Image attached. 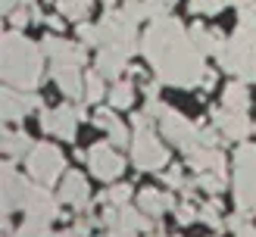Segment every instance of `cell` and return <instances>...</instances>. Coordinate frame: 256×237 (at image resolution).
Returning a JSON list of instances; mask_svg holds the SVG:
<instances>
[{
    "mask_svg": "<svg viewBox=\"0 0 256 237\" xmlns=\"http://www.w3.org/2000/svg\"><path fill=\"white\" fill-rule=\"evenodd\" d=\"M162 181L172 187V191H184L188 187V178H184V172H182V166H172L169 172H162Z\"/></svg>",
    "mask_w": 256,
    "mask_h": 237,
    "instance_id": "d590c367",
    "label": "cell"
},
{
    "mask_svg": "<svg viewBox=\"0 0 256 237\" xmlns=\"http://www.w3.org/2000/svg\"><path fill=\"white\" fill-rule=\"evenodd\" d=\"M238 28L256 31V3H250V6H240V16H238Z\"/></svg>",
    "mask_w": 256,
    "mask_h": 237,
    "instance_id": "8d00e7d4",
    "label": "cell"
},
{
    "mask_svg": "<svg viewBox=\"0 0 256 237\" xmlns=\"http://www.w3.org/2000/svg\"><path fill=\"white\" fill-rule=\"evenodd\" d=\"M54 237H78V234H75V231H56Z\"/></svg>",
    "mask_w": 256,
    "mask_h": 237,
    "instance_id": "c3c4849f",
    "label": "cell"
},
{
    "mask_svg": "<svg viewBox=\"0 0 256 237\" xmlns=\"http://www.w3.org/2000/svg\"><path fill=\"white\" fill-rule=\"evenodd\" d=\"M84 159H88V166H91V175H94V178L106 181V184L119 181V175L125 172V159L119 156V150L112 147V144H94V147L84 153Z\"/></svg>",
    "mask_w": 256,
    "mask_h": 237,
    "instance_id": "8fae6325",
    "label": "cell"
},
{
    "mask_svg": "<svg viewBox=\"0 0 256 237\" xmlns=\"http://www.w3.org/2000/svg\"><path fill=\"white\" fill-rule=\"evenodd\" d=\"M78 41L84 47H100V28L91 22H78Z\"/></svg>",
    "mask_w": 256,
    "mask_h": 237,
    "instance_id": "d6a6232c",
    "label": "cell"
},
{
    "mask_svg": "<svg viewBox=\"0 0 256 237\" xmlns=\"http://www.w3.org/2000/svg\"><path fill=\"white\" fill-rule=\"evenodd\" d=\"M91 6H94V0H56L60 16L75 19V22H84L88 16H91Z\"/></svg>",
    "mask_w": 256,
    "mask_h": 237,
    "instance_id": "d4e9b609",
    "label": "cell"
},
{
    "mask_svg": "<svg viewBox=\"0 0 256 237\" xmlns=\"http://www.w3.org/2000/svg\"><path fill=\"white\" fill-rule=\"evenodd\" d=\"M47 25H50V28H54L56 34L62 31V19H60V16H50V19H47Z\"/></svg>",
    "mask_w": 256,
    "mask_h": 237,
    "instance_id": "ee69618b",
    "label": "cell"
},
{
    "mask_svg": "<svg viewBox=\"0 0 256 237\" xmlns=\"http://www.w3.org/2000/svg\"><path fill=\"white\" fill-rule=\"evenodd\" d=\"M222 106L228 109H247L250 106V91H247V81H228L225 91H222Z\"/></svg>",
    "mask_w": 256,
    "mask_h": 237,
    "instance_id": "cb8c5ba5",
    "label": "cell"
},
{
    "mask_svg": "<svg viewBox=\"0 0 256 237\" xmlns=\"http://www.w3.org/2000/svg\"><path fill=\"white\" fill-rule=\"evenodd\" d=\"M134 103V87L128 84V81H112V87H110V106L112 109H128Z\"/></svg>",
    "mask_w": 256,
    "mask_h": 237,
    "instance_id": "4316f807",
    "label": "cell"
},
{
    "mask_svg": "<svg viewBox=\"0 0 256 237\" xmlns=\"http://www.w3.org/2000/svg\"><path fill=\"white\" fill-rule=\"evenodd\" d=\"M128 69V56L116 53V50H97V72L110 81H119L122 72Z\"/></svg>",
    "mask_w": 256,
    "mask_h": 237,
    "instance_id": "44dd1931",
    "label": "cell"
},
{
    "mask_svg": "<svg viewBox=\"0 0 256 237\" xmlns=\"http://www.w3.org/2000/svg\"><path fill=\"white\" fill-rule=\"evenodd\" d=\"M188 166L194 172H222L225 175V153L216 147H197L194 153H188Z\"/></svg>",
    "mask_w": 256,
    "mask_h": 237,
    "instance_id": "ffe728a7",
    "label": "cell"
},
{
    "mask_svg": "<svg viewBox=\"0 0 256 237\" xmlns=\"http://www.w3.org/2000/svg\"><path fill=\"white\" fill-rule=\"evenodd\" d=\"M212 122H216V128L222 131V137H228V141H247L250 131H253V125L247 119V109H228V106H219V109H212Z\"/></svg>",
    "mask_w": 256,
    "mask_h": 237,
    "instance_id": "4fadbf2b",
    "label": "cell"
},
{
    "mask_svg": "<svg viewBox=\"0 0 256 237\" xmlns=\"http://www.w3.org/2000/svg\"><path fill=\"white\" fill-rule=\"evenodd\" d=\"M12 237H50V219H41V216H28Z\"/></svg>",
    "mask_w": 256,
    "mask_h": 237,
    "instance_id": "83f0119b",
    "label": "cell"
},
{
    "mask_svg": "<svg viewBox=\"0 0 256 237\" xmlns=\"http://www.w3.org/2000/svg\"><path fill=\"white\" fill-rule=\"evenodd\" d=\"M219 66L238 75L240 81H256V31L234 28L225 50L219 53Z\"/></svg>",
    "mask_w": 256,
    "mask_h": 237,
    "instance_id": "5b68a950",
    "label": "cell"
},
{
    "mask_svg": "<svg viewBox=\"0 0 256 237\" xmlns=\"http://www.w3.org/2000/svg\"><path fill=\"white\" fill-rule=\"evenodd\" d=\"M94 125L100 131H106V141L112 144V147H132V131H128V125L116 116V109H97L94 112Z\"/></svg>",
    "mask_w": 256,
    "mask_h": 237,
    "instance_id": "e0dca14e",
    "label": "cell"
},
{
    "mask_svg": "<svg viewBox=\"0 0 256 237\" xmlns=\"http://www.w3.org/2000/svg\"><path fill=\"white\" fill-rule=\"evenodd\" d=\"M28 178L12 166H6L4 162V216H12L16 209H22L25 206V194H28Z\"/></svg>",
    "mask_w": 256,
    "mask_h": 237,
    "instance_id": "5bb4252c",
    "label": "cell"
},
{
    "mask_svg": "<svg viewBox=\"0 0 256 237\" xmlns=\"http://www.w3.org/2000/svg\"><path fill=\"white\" fill-rule=\"evenodd\" d=\"M60 203H66L72 209H88V203H91V187H88L84 175L82 172H66L60 178Z\"/></svg>",
    "mask_w": 256,
    "mask_h": 237,
    "instance_id": "9a60e30c",
    "label": "cell"
},
{
    "mask_svg": "<svg viewBox=\"0 0 256 237\" xmlns=\"http://www.w3.org/2000/svg\"><path fill=\"white\" fill-rule=\"evenodd\" d=\"M38 112H41V128L47 134L60 137V141H72L78 122L84 119V109L82 106H69V103H62L56 109H38Z\"/></svg>",
    "mask_w": 256,
    "mask_h": 237,
    "instance_id": "30bf717a",
    "label": "cell"
},
{
    "mask_svg": "<svg viewBox=\"0 0 256 237\" xmlns=\"http://www.w3.org/2000/svg\"><path fill=\"white\" fill-rule=\"evenodd\" d=\"M44 47L28 41L19 28L4 34V84L34 91L44 78Z\"/></svg>",
    "mask_w": 256,
    "mask_h": 237,
    "instance_id": "7a4b0ae2",
    "label": "cell"
},
{
    "mask_svg": "<svg viewBox=\"0 0 256 237\" xmlns=\"http://www.w3.org/2000/svg\"><path fill=\"white\" fill-rule=\"evenodd\" d=\"M0 109H4V122H22L28 112L44 109V100L32 91H19V87L4 84V103H0Z\"/></svg>",
    "mask_w": 256,
    "mask_h": 237,
    "instance_id": "7c38bea8",
    "label": "cell"
},
{
    "mask_svg": "<svg viewBox=\"0 0 256 237\" xmlns=\"http://www.w3.org/2000/svg\"><path fill=\"white\" fill-rule=\"evenodd\" d=\"M32 137L19 131V128H12V131H4V153L10 159H22V156H28L32 153Z\"/></svg>",
    "mask_w": 256,
    "mask_h": 237,
    "instance_id": "7402d4cb",
    "label": "cell"
},
{
    "mask_svg": "<svg viewBox=\"0 0 256 237\" xmlns=\"http://www.w3.org/2000/svg\"><path fill=\"white\" fill-rule=\"evenodd\" d=\"M228 3H234V6L240 9V6H250V3H256V0H228Z\"/></svg>",
    "mask_w": 256,
    "mask_h": 237,
    "instance_id": "7dc6e473",
    "label": "cell"
},
{
    "mask_svg": "<svg viewBox=\"0 0 256 237\" xmlns=\"http://www.w3.org/2000/svg\"><path fill=\"white\" fill-rule=\"evenodd\" d=\"M160 84H162L160 78H156V81H147L144 87H140V91H144V97H147V100H160Z\"/></svg>",
    "mask_w": 256,
    "mask_h": 237,
    "instance_id": "ab89813d",
    "label": "cell"
},
{
    "mask_svg": "<svg viewBox=\"0 0 256 237\" xmlns=\"http://www.w3.org/2000/svg\"><path fill=\"white\" fill-rule=\"evenodd\" d=\"M28 216H41V219H54L60 216V206H56V197L50 191V184H32L28 194H25V206H22Z\"/></svg>",
    "mask_w": 256,
    "mask_h": 237,
    "instance_id": "2e32d148",
    "label": "cell"
},
{
    "mask_svg": "<svg viewBox=\"0 0 256 237\" xmlns=\"http://www.w3.org/2000/svg\"><path fill=\"white\" fill-rule=\"evenodd\" d=\"M10 19H12V28H19V31H22L28 22H34V6H32V9H25V6L19 9V6H16V9L10 12Z\"/></svg>",
    "mask_w": 256,
    "mask_h": 237,
    "instance_id": "74e56055",
    "label": "cell"
},
{
    "mask_svg": "<svg viewBox=\"0 0 256 237\" xmlns=\"http://www.w3.org/2000/svg\"><path fill=\"white\" fill-rule=\"evenodd\" d=\"M200 87H203V91H210V87H216V72H203V78H200Z\"/></svg>",
    "mask_w": 256,
    "mask_h": 237,
    "instance_id": "7bdbcfd3",
    "label": "cell"
},
{
    "mask_svg": "<svg viewBox=\"0 0 256 237\" xmlns=\"http://www.w3.org/2000/svg\"><path fill=\"white\" fill-rule=\"evenodd\" d=\"M100 200H104V206H128L132 203V184H112Z\"/></svg>",
    "mask_w": 256,
    "mask_h": 237,
    "instance_id": "f546056e",
    "label": "cell"
},
{
    "mask_svg": "<svg viewBox=\"0 0 256 237\" xmlns=\"http://www.w3.org/2000/svg\"><path fill=\"white\" fill-rule=\"evenodd\" d=\"M150 237H166V234H162V231H160V228H156V231H153V234H150Z\"/></svg>",
    "mask_w": 256,
    "mask_h": 237,
    "instance_id": "681fc988",
    "label": "cell"
},
{
    "mask_svg": "<svg viewBox=\"0 0 256 237\" xmlns=\"http://www.w3.org/2000/svg\"><path fill=\"white\" fill-rule=\"evenodd\" d=\"M138 206L144 209L150 219H160V216H166L169 209H175L178 203H175V197H172L169 191H156V187H144V191L138 194Z\"/></svg>",
    "mask_w": 256,
    "mask_h": 237,
    "instance_id": "d6986e66",
    "label": "cell"
},
{
    "mask_svg": "<svg viewBox=\"0 0 256 237\" xmlns=\"http://www.w3.org/2000/svg\"><path fill=\"white\" fill-rule=\"evenodd\" d=\"M175 219H178V225H182V228H188V225H194L197 219H200V209L194 206V203H178L175 206Z\"/></svg>",
    "mask_w": 256,
    "mask_h": 237,
    "instance_id": "1f68e13d",
    "label": "cell"
},
{
    "mask_svg": "<svg viewBox=\"0 0 256 237\" xmlns=\"http://www.w3.org/2000/svg\"><path fill=\"white\" fill-rule=\"evenodd\" d=\"M169 3H178V0H169Z\"/></svg>",
    "mask_w": 256,
    "mask_h": 237,
    "instance_id": "816d5d0a",
    "label": "cell"
},
{
    "mask_svg": "<svg viewBox=\"0 0 256 237\" xmlns=\"http://www.w3.org/2000/svg\"><path fill=\"white\" fill-rule=\"evenodd\" d=\"M228 0H190V9L197 12V16H216Z\"/></svg>",
    "mask_w": 256,
    "mask_h": 237,
    "instance_id": "836d02e7",
    "label": "cell"
},
{
    "mask_svg": "<svg viewBox=\"0 0 256 237\" xmlns=\"http://www.w3.org/2000/svg\"><path fill=\"white\" fill-rule=\"evenodd\" d=\"M25 172L32 175V181L38 184H56V178L66 175V156L56 144H34L32 153L25 156Z\"/></svg>",
    "mask_w": 256,
    "mask_h": 237,
    "instance_id": "ba28073f",
    "label": "cell"
},
{
    "mask_svg": "<svg viewBox=\"0 0 256 237\" xmlns=\"http://www.w3.org/2000/svg\"><path fill=\"white\" fill-rule=\"evenodd\" d=\"M116 225H125V228H132V231H153V222H150V216L144 209H132V203L128 206H119V222ZM112 225V228H116Z\"/></svg>",
    "mask_w": 256,
    "mask_h": 237,
    "instance_id": "603a6c76",
    "label": "cell"
},
{
    "mask_svg": "<svg viewBox=\"0 0 256 237\" xmlns=\"http://www.w3.org/2000/svg\"><path fill=\"white\" fill-rule=\"evenodd\" d=\"M104 97H110V91H106V78H104L97 69L88 72V75H84V100H88V103H100Z\"/></svg>",
    "mask_w": 256,
    "mask_h": 237,
    "instance_id": "484cf974",
    "label": "cell"
},
{
    "mask_svg": "<svg viewBox=\"0 0 256 237\" xmlns=\"http://www.w3.org/2000/svg\"><path fill=\"white\" fill-rule=\"evenodd\" d=\"M166 137L153 128H138L132 137V162L138 172H166L169 166V150H166Z\"/></svg>",
    "mask_w": 256,
    "mask_h": 237,
    "instance_id": "52a82bcc",
    "label": "cell"
},
{
    "mask_svg": "<svg viewBox=\"0 0 256 237\" xmlns=\"http://www.w3.org/2000/svg\"><path fill=\"white\" fill-rule=\"evenodd\" d=\"M44 53L50 56V66H54V81L69 100H84V44L82 41H66L62 34H50L44 37Z\"/></svg>",
    "mask_w": 256,
    "mask_h": 237,
    "instance_id": "3957f363",
    "label": "cell"
},
{
    "mask_svg": "<svg viewBox=\"0 0 256 237\" xmlns=\"http://www.w3.org/2000/svg\"><path fill=\"white\" fill-rule=\"evenodd\" d=\"M219 212H222V203H219V200L212 197L210 203L200 209V222H206L212 231H219V228H222V219H219Z\"/></svg>",
    "mask_w": 256,
    "mask_h": 237,
    "instance_id": "4dcf8cb0",
    "label": "cell"
},
{
    "mask_svg": "<svg viewBox=\"0 0 256 237\" xmlns=\"http://www.w3.org/2000/svg\"><path fill=\"white\" fill-rule=\"evenodd\" d=\"M19 3H22V0H4V12H12Z\"/></svg>",
    "mask_w": 256,
    "mask_h": 237,
    "instance_id": "bcb514c9",
    "label": "cell"
},
{
    "mask_svg": "<svg viewBox=\"0 0 256 237\" xmlns=\"http://www.w3.org/2000/svg\"><path fill=\"white\" fill-rule=\"evenodd\" d=\"M190 41L197 44V50L203 56H219L225 44H228V37L219 31V28H206V25H190Z\"/></svg>",
    "mask_w": 256,
    "mask_h": 237,
    "instance_id": "ac0fdd59",
    "label": "cell"
},
{
    "mask_svg": "<svg viewBox=\"0 0 256 237\" xmlns=\"http://www.w3.org/2000/svg\"><path fill=\"white\" fill-rule=\"evenodd\" d=\"M140 53L150 62L162 84L172 87H200L203 78V53L190 41V31L175 16L153 19L140 34Z\"/></svg>",
    "mask_w": 256,
    "mask_h": 237,
    "instance_id": "6da1fadb",
    "label": "cell"
},
{
    "mask_svg": "<svg viewBox=\"0 0 256 237\" xmlns=\"http://www.w3.org/2000/svg\"><path fill=\"white\" fill-rule=\"evenodd\" d=\"M134 25L122 9H106V16L97 22L100 28V47L97 50H116L122 56H134V50H140V37L134 31Z\"/></svg>",
    "mask_w": 256,
    "mask_h": 237,
    "instance_id": "8992f818",
    "label": "cell"
},
{
    "mask_svg": "<svg viewBox=\"0 0 256 237\" xmlns=\"http://www.w3.org/2000/svg\"><path fill=\"white\" fill-rule=\"evenodd\" d=\"M234 237H256V228H253V225H244V228H240Z\"/></svg>",
    "mask_w": 256,
    "mask_h": 237,
    "instance_id": "f6af8a7d",
    "label": "cell"
},
{
    "mask_svg": "<svg viewBox=\"0 0 256 237\" xmlns=\"http://www.w3.org/2000/svg\"><path fill=\"white\" fill-rule=\"evenodd\" d=\"M122 12L132 22H144L147 19V6H144V0H125L122 3Z\"/></svg>",
    "mask_w": 256,
    "mask_h": 237,
    "instance_id": "e575fe53",
    "label": "cell"
},
{
    "mask_svg": "<svg viewBox=\"0 0 256 237\" xmlns=\"http://www.w3.org/2000/svg\"><path fill=\"white\" fill-rule=\"evenodd\" d=\"M91 228H94V222H91V219H82V216H78V219H75V228H72V231L78 234V237H91Z\"/></svg>",
    "mask_w": 256,
    "mask_h": 237,
    "instance_id": "f35d334b",
    "label": "cell"
},
{
    "mask_svg": "<svg viewBox=\"0 0 256 237\" xmlns=\"http://www.w3.org/2000/svg\"><path fill=\"white\" fill-rule=\"evenodd\" d=\"M22 3H34V0H22Z\"/></svg>",
    "mask_w": 256,
    "mask_h": 237,
    "instance_id": "f907efd6",
    "label": "cell"
},
{
    "mask_svg": "<svg viewBox=\"0 0 256 237\" xmlns=\"http://www.w3.org/2000/svg\"><path fill=\"white\" fill-rule=\"evenodd\" d=\"M200 137H203V147H216V144H219V141H216V137H219L216 128H200Z\"/></svg>",
    "mask_w": 256,
    "mask_h": 237,
    "instance_id": "b9f144b4",
    "label": "cell"
},
{
    "mask_svg": "<svg viewBox=\"0 0 256 237\" xmlns=\"http://www.w3.org/2000/svg\"><path fill=\"white\" fill-rule=\"evenodd\" d=\"M194 184H197V191L216 197V194H222V191H225V175H222V172H197Z\"/></svg>",
    "mask_w": 256,
    "mask_h": 237,
    "instance_id": "f1b7e54d",
    "label": "cell"
},
{
    "mask_svg": "<svg viewBox=\"0 0 256 237\" xmlns=\"http://www.w3.org/2000/svg\"><path fill=\"white\" fill-rule=\"evenodd\" d=\"M232 194L240 212H256V144H240L232 159Z\"/></svg>",
    "mask_w": 256,
    "mask_h": 237,
    "instance_id": "277c9868",
    "label": "cell"
},
{
    "mask_svg": "<svg viewBox=\"0 0 256 237\" xmlns=\"http://www.w3.org/2000/svg\"><path fill=\"white\" fill-rule=\"evenodd\" d=\"M160 134L169 141L172 147H178L182 153L188 156V153H194L197 147H203V137H200V128L190 119H184L178 109H172V106H166L162 112H160Z\"/></svg>",
    "mask_w": 256,
    "mask_h": 237,
    "instance_id": "9c48e42d",
    "label": "cell"
},
{
    "mask_svg": "<svg viewBox=\"0 0 256 237\" xmlns=\"http://www.w3.org/2000/svg\"><path fill=\"white\" fill-rule=\"evenodd\" d=\"M106 237H138V231L125 228V225H116V228H110V231H106Z\"/></svg>",
    "mask_w": 256,
    "mask_h": 237,
    "instance_id": "60d3db41",
    "label": "cell"
}]
</instances>
